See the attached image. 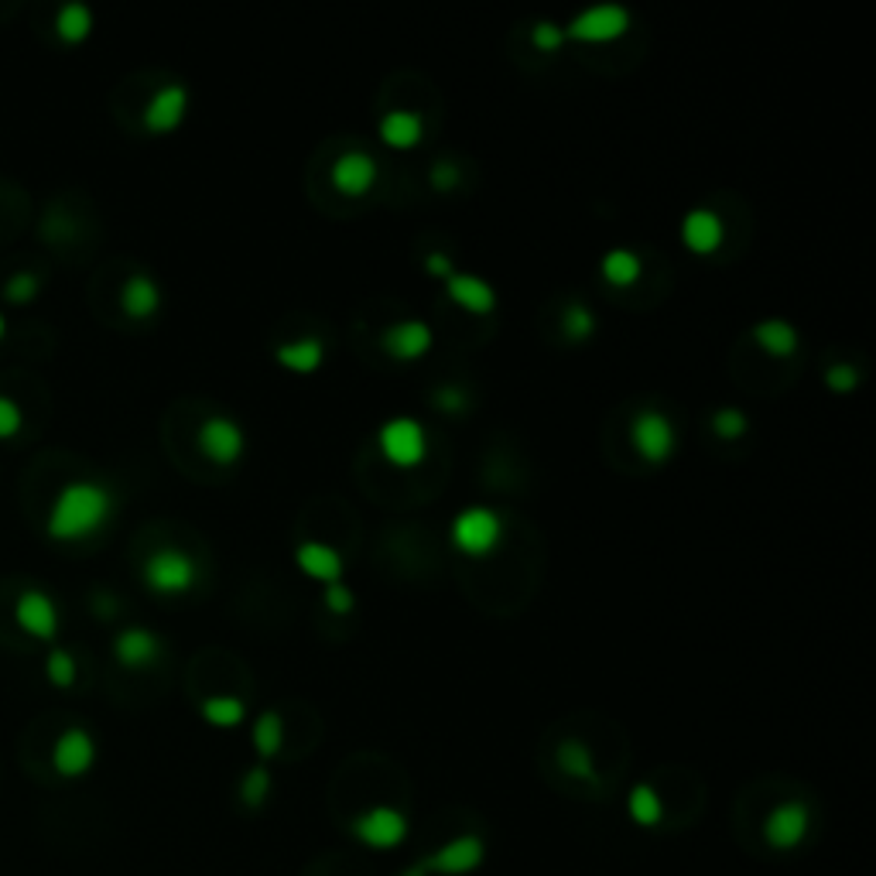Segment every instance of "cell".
<instances>
[{
  "instance_id": "b9f144b4",
  "label": "cell",
  "mask_w": 876,
  "mask_h": 876,
  "mask_svg": "<svg viewBox=\"0 0 876 876\" xmlns=\"http://www.w3.org/2000/svg\"><path fill=\"white\" fill-rule=\"evenodd\" d=\"M93 610H99L103 616H110V613H114V600H110V595H96Z\"/></svg>"
},
{
  "instance_id": "cb8c5ba5",
  "label": "cell",
  "mask_w": 876,
  "mask_h": 876,
  "mask_svg": "<svg viewBox=\"0 0 876 876\" xmlns=\"http://www.w3.org/2000/svg\"><path fill=\"white\" fill-rule=\"evenodd\" d=\"M753 339L763 353L778 357V360H788L794 349H798V329L784 319H763L753 326Z\"/></svg>"
},
{
  "instance_id": "6da1fadb",
  "label": "cell",
  "mask_w": 876,
  "mask_h": 876,
  "mask_svg": "<svg viewBox=\"0 0 876 876\" xmlns=\"http://www.w3.org/2000/svg\"><path fill=\"white\" fill-rule=\"evenodd\" d=\"M114 514V494L103 483L76 479L59 489L49 510V535L59 541H80L99 531Z\"/></svg>"
},
{
  "instance_id": "9c48e42d",
  "label": "cell",
  "mask_w": 876,
  "mask_h": 876,
  "mask_svg": "<svg viewBox=\"0 0 876 876\" xmlns=\"http://www.w3.org/2000/svg\"><path fill=\"white\" fill-rule=\"evenodd\" d=\"M626 31H630V11L620 4H600L572 18L566 28V39L585 42V45H606V42L623 39Z\"/></svg>"
},
{
  "instance_id": "5bb4252c",
  "label": "cell",
  "mask_w": 876,
  "mask_h": 876,
  "mask_svg": "<svg viewBox=\"0 0 876 876\" xmlns=\"http://www.w3.org/2000/svg\"><path fill=\"white\" fill-rule=\"evenodd\" d=\"M52 760H55V770H59L62 778H83L86 770L93 767V760H96V743H93V736H89L86 729H80V726L65 729V732L59 736Z\"/></svg>"
},
{
  "instance_id": "d590c367",
  "label": "cell",
  "mask_w": 876,
  "mask_h": 876,
  "mask_svg": "<svg viewBox=\"0 0 876 876\" xmlns=\"http://www.w3.org/2000/svg\"><path fill=\"white\" fill-rule=\"evenodd\" d=\"M825 383H828V391H835V394H853L859 388V373L849 363H835V367L825 370Z\"/></svg>"
},
{
  "instance_id": "ac0fdd59",
  "label": "cell",
  "mask_w": 876,
  "mask_h": 876,
  "mask_svg": "<svg viewBox=\"0 0 876 876\" xmlns=\"http://www.w3.org/2000/svg\"><path fill=\"white\" fill-rule=\"evenodd\" d=\"M114 654H117V661L124 664V668L141 672V668H151V664L158 661L161 641L145 626H127V630H120L117 641H114Z\"/></svg>"
},
{
  "instance_id": "d4e9b609",
  "label": "cell",
  "mask_w": 876,
  "mask_h": 876,
  "mask_svg": "<svg viewBox=\"0 0 876 876\" xmlns=\"http://www.w3.org/2000/svg\"><path fill=\"white\" fill-rule=\"evenodd\" d=\"M603 271V282L613 285V288H634L641 282V274H644V264L634 251H626V247H616L603 257L600 264Z\"/></svg>"
},
{
  "instance_id": "f1b7e54d",
  "label": "cell",
  "mask_w": 876,
  "mask_h": 876,
  "mask_svg": "<svg viewBox=\"0 0 876 876\" xmlns=\"http://www.w3.org/2000/svg\"><path fill=\"white\" fill-rule=\"evenodd\" d=\"M271 788H274V778H271V770L267 763H254L243 770V778H240V804L243 809H261V804L271 798Z\"/></svg>"
},
{
  "instance_id": "484cf974",
  "label": "cell",
  "mask_w": 876,
  "mask_h": 876,
  "mask_svg": "<svg viewBox=\"0 0 876 876\" xmlns=\"http://www.w3.org/2000/svg\"><path fill=\"white\" fill-rule=\"evenodd\" d=\"M254 750H257L261 760H274L277 753L285 750V719H282V713L267 709V713H261L254 719Z\"/></svg>"
},
{
  "instance_id": "7c38bea8",
  "label": "cell",
  "mask_w": 876,
  "mask_h": 876,
  "mask_svg": "<svg viewBox=\"0 0 876 876\" xmlns=\"http://www.w3.org/2000/svg\"><path fill=\"white\" fill-rule=\"evenodd\" d=\"M682 240H685V247L698 257H709L722 247V240H726V223L722 217L716 213V209H692V213H685L682 220Z\"/></svg>"
},
{
  "instance_id": "ba28073f",
  "label": "cell",
  "mask_w": 876,
  "mask_h": 876,
  "mask_svg": "<svg viewBox=\"0 0 876 876\" xmlns=\"http://www.w3.org/2000/svg\"><path fill=\"white\" fill-rule=\"evenodd\" d=\"M630 439H634V448H637L641 460L651 466H664L678 448V432L672 425V418L661 414V411H641L634 418Z\"/></svg>"
},
{
  "instance_id": "4fadbf2b",
  "label": "cell",
  "mask_w": 876,
  "mask_h": 876,
  "mask_svg": "<svg viewBox=\"0 0 876 876\" xmlns=\"http://www.w3.org/2000/svg\"><path fill=\"white\" fill-rule=\"evenodd\" d=\"M14 616H18L24 634H31V637L49 641V637H55V630H59V606H55L52 595L42 592V589H24L18 606H14Z\"/></svg>"
},
{
  "instance_id": "277c9868",
  "label": "cell",
  "mask_w": 876,
  "mask_h": 876,
  "mask_svg": "<svg viewBox=\"0 0 876 876\" xmlns=\"http://www.w3.org/2000/svg\"><path fill=\"white\" fill-rule=\"evenodd\" d=\"M377 442H380L383 460L398 469L422 466L429 455V435L422 422H414V418H391V422L380 429Z\"/></svg>"
},
{
  "instance_id": "7402d4cb",
  "label": "cell",
  "mask_w": 876,
  "mask_h": 876,
  "mask_svg": "<svg viewBox=\"0 0 876 876\" xmlns=\"http://www.w3.org/2000/svg\"><path fill=\"white\" fill-rule=\"evenodd\" d=\"M120 305L130 319H151V315L161 308V288L155 285V277L134 274V277H127V285L120 292Z\"/></svg>"
},
{
  "instance_id": "ffe728a7",
  "label": "cell",
  "mask_w": 876,
  "mask_h": 876,
  "mask_svg": "<svg viewBox=\"0 0 876 876\" xmlns=\"http://www.w3.org/2000/svg\"><path fill=\"white\" fill-rule=\"evenodd\" d=\"M380 137H383V145L394 148V151H411L422 145V137H425V120L422 114H414V110H391V114H383L380 117Z\"/></svg>"
},
{
  "instance_id": "603a6c76",
  "label": "cell",
  "mask_w": 876,
  "mask_h": 876,
  "mask_svg": "<svg viewBox=\"0 0 876 876\" xmlns=\"http://www.w3.org/2000/svg\"><path fill=\"white\" fill-rule=\"evenodd\" d=\"M626 815H630V822L641 825V828H657L664 822V798L657 794L654 784L641 781V784L630 788V794H626Z\"/></svg>"
},
{
  "instance_id": "2e32d148",
  "label": "cell",
  "mask_w": 876,
  "mask_h": 876,
  "mask_svg": "<svg viewBox=\"0 0 876 876\" xmlns=\"http://www.w3.org/2000/svg\"><path fill=\"white\" fill-rule=\"evenodd\" d=\"M377 175L380 168L367 151H346L333 165V186L342 196H367L377 186Z\"/></svg>"
},
{
  "instance_id": "ee69618b",
  "label": "cell",
  "mask_w": 876,
  "mask_h": 876,
  "mask_svg": "<svg viewBox=\"0 0 876 876\" xmlns=\"http://www.w3.org/2000/svg\"><path fill=\"white\" fill-rule=\"evenodd\" d=\"M4 329H8V326H4V315H0V336H4Z\"/></svg>"
},
{
  "instance_id": "d6a6232c",
  "label": "cell",
  "mask_w": 876,
  "mask_h": 876,
  "mask_svg": "<svg viewBox=\"0 0 876 876\" xmlns=\"http://www.w3.org/2000/svg\"><path fill=\"white\" fill-rule=\"evenodd\" d=\"M45 672H49L52 685L68 688V685L76 682V657L68 654V651H52L49 661H45Z\"/></svg>"
},
{
  "instance_id": "e575fe53",
  "label": "cell",
  "mask_w": 876,
  "mask_h": 876,
  "mask_svg": "<svg viewBox=\"0 0 876 876\" xmlns=\"http://www.w3.org/2000/svg\"><path fill=\"white\" fill-rule=\"evenodd\" d=\"M34 295H39V277L31 271H21V274H11L8 285H4V298L14 302V305H28Z\"/></svg>"
},
{
  "instance_id": "8fae6325",
  "label": "cell",
  "mask_w": 876,
  "mask_h": 876,
  "mask_svg": "<svg viewBox=\"0 0 876 876\" xmlns=\"http://www.w3.org/2000/svg\"><path fill=\"white\" fill-rule=\"evenodd\" d=\"M435 336L429 329V323L422 319H404V323H394L383 329L380 336V346L388 349V353L398 360V363H414V360H422L429 349H432Z\"/></svg>"
},
{
  "instance_id": "1f68e13d",
  "label": "cell",
  "mask_w": 876,
  "mask_h": 876,
  "mask_svg": "<svg viewBox=\"0 0 876 876\" xmlns=\"http://www.w3.org/2000/svg\"><path fill=\"white\" fill-rule=\"evenodd\" d=\"M713 429H716L719 439L736 442V439H743V435H747L750 422H747V414H743L740 408H719V411L713 414Z\"/></svg>"
},
{
  "instance_id": "d6986e66",
  "label": "cell",
  "mask_w": 876,
  "mask_h": 876,
  "mask_svg": "<svg viewBox=\"0 0 876 876\" xmlns=\"http://www.w3.org/2000/svg\"><path fill=\"white\" fill-rule=\"evenodd\" d=\"M295 562L308 579L323 582V585L342 582V555L323 541H302L295 551Z\"/></svg>"
},
{
  "instance_id": "5b68a950",
  "label": "cell",
  "mask_w": 876,
  "mask_h": 876,
  "mask_svg": "<svg viewBox=\"0 0 876 876\" xmlns=\"http://www.w3.org/2000/svg\"><path fill=\"white\" fill-rule=\"evenodd\" d=\"M199 579V566L179 548H158L145 562V582L158 595H179L189 592Z\"/></svg>"
},
{
  "instance_id": "8d00e7d4",
  "label": "cell",
  "mask_w": 876,
  "mask_h": 876,
  "mask_svg": "<svg viewBox=\"0 0 876 876\" xmlns=\"http://www.w3.org/2000/svg\"><path fill=\"white\" fill-rule=\"evenodd\" d=\"M326 610L329 613H336V616H346V613H353V606H357V595H353V589L349 585H342V582H333V585H326Z\"/></svg>"
},
{
  "instance_id": "e0dca14e",
  "label": "cell",
  "mask_w": 876,
  "mask_h": 876,
  "mask_svg": "<svg viewBox=\"0 0 876 876\" xmlns=\"http://www.w3.org/2000/svg\"><path fill=\"white\" fill-rule=\"evenodd\" d=\"M445 292H448L455 308H463L469 315H494V308H497V292L476 274H460V271H455L445 282Z\"/></svg>"
},
{
  "instance_id": "8992f818",
  "label": "cell",
  "mask_w": 876,
  "mask_h": 876,
  "mask_svg": "<svg viewBox=\"0 0 876 876\" xmlns=\"http://www.w3.org/2000/svg\"><path fill=\"white\" fill-rule=\"evenodd\" d=\"M812 832V809L804 801H781L763 819V843L774 853L798 849Z\"/></svg>"
},
{
  "instance_id": "3957f363",
  "label": "cell",
  "mask_w": 876,
  "mask_h": 876,
  "mask_svg": "<svg viewBox=\"0 0 876 876\" xmlns=\"http://www.w3.org/2000/svg\"><path fill=\"white\" fill-rule=\"evenodd\" d=\"M349 828H353V835L360 838L367 849L391 853V849L404 846V838L411 832V822H408V815L401 809H394V804H373V809L357 815Z\"/></svg>"
},
{
  "instance_id": "ab89813d",
  "label": "cell",
  "mask_w": 876,
  "mask_h": 876,
  "mask_svg": "<svg viewBox=\"0 0 876 876\" xmlns=\"http://www.w3.org/2000/svg\"><path fill=\"white\" fill-rule=\"evenodd\" d=\"M425 271H429L432 277H439V282H448V277L455 274V267H452V257H448V254H442V251H432V254L425 257Z\"/></svg>"
},
{
  "instance_id": "7a4b0ae2",
  "label": "cell",
  "mask_w": 876,
  "mask_h": 876,
  "mask_svg": "<svg viewBox=\"0 0 876 876\" xmlns=\"http://www.w3.org/2000/svg\"><path fill=\"white\" fill-rule=\"evenodd\" d=\"M504 538V520L489 507H466L452 520V545L469 558H486Z\"/></svg>"
},
{
  "instance_id": "836d02e7",
  "label": "cell",
  "mask_w": 876,
  "mask_h": 876,
  "mask_svg": "<svg viewBox=\"0 0 876 876\" xmlns=\"http://www.w3.org/2000/svg\"><path fill=\"white\" fill-rule=\"evenodd\" d=\"M531 42H535V49L538 52H558L562 49L569 39H566V28L562 24H555V21H538L535 28H531Z\"/></svg>"
},
{
  "instance_id": "74e56055",
  "label": "cell",
  "mask_w": 876,
  "mask_h": 876,
  "mask_svg": "<svg viewBox=\"0 0 876 876\" xmlns=\"http://www.w3.org/2000/svg\"><path fill=\"white\" fill-rule=\"evenodd\" d=\"M18 432H21V404L0 394V439H11Z\"/></svg>"
},
{
  "instance_id": "7bdbcfd3",
  "label": "cell",
  "mask_w": 876,
  "mask_h": 876,
  "mask_svg": "<svg viewBox=\"0 0 876 876\" xmlns=\"http://www.w3.org/2000/svg\"><path fill=\"white\" fill-rule=\"evenodd\" d=\"M401 876H429V873H425V866H422V863H411L408 869H401Z\"/></svg>"
},
{
  "instance_id": "f35d334b",
  "label": "cell",
  "mask_w": 876,
  "mask_h": 876,
  "mask_svg": "<svg viewBox=\"0 0 876 876\" xmlns=\"http://www.w3.org/2000/svg\"><path fill=\"white\" fill-rule=\"evenodd\" d=\"M432 186H435L439 192H452L455 186H460V168H455L452 161L435 165V168H432Z\"/></svg>"
},
{
  "instance_id": "83f0119b",
  "label": "cell",
  "mask_w": 876,
  "mask_h": 876,
  "mask_svg": "<svg viewBox=\"0 0 876 876\" xmlns=\"http://www.w3.org/2000/svg\"><path fill=\"white\" fill-rule=\"evenodd\" d=\"M202 719L217 729H236L243 719H247V706L236 695H209L202 703Z\"/></svg>"
},
{
  "instance_id": "52a82bcc",
  "label": "cell",
  "mask_w": 876,
  "mask_h": 876,
  "mask_svg": "<svg viewBox=\"0 0 876 876\" xmlns=\"http://www.w3.org/2000/svg\"><path fill=\"white\" fill-rule=\"evenodd\" d=\"M418 863L425 866L429 876H435V873L439 876H466V873H476L486 863V843H483V835L466 832V835L448 838L445 846L425 853Z\"/></svg>"
},
{
  "instance_id": "4316f807",
  "label": "cell",
  "mask_w": 876,
  "mask_h": 876,
  "mask_svg": "<svg viewBox=\"0 0 876 876\" xmlns=\"http://www.w3.org/2000/svg\"><path fill=\"white\" fill-rule=\"evenodd\" d=\"M555 763L562 767V774L576 781H595V757L582 740H566L555 750Z\"/></svg>"
},
{
  "instance_id": "f546056e",
  "label": "cell",
  "mask_w": 876,
  "mask_h": 876,
  "mask_svg": "<svg viewBox=\"0 0 876 876\" xmlns=\"http://www.w3.org/2000/svg\"><path fill=\"white\" fill-rule=\"evenodd\" d=\"M55 31L62 42H83L93 31V11L86 4H62L55 14Z\"/></svg>"
},
{
  "instance_id": "44dd1931",
  "label": "cell",
  "mask_w": 876,
  "mask_h": 876,
  "mask_svg": "<svg viewBox=\"0 0 876 876\" xmlns=\"http://www.w3.org/2000/svg\"><path fill=\"white\" fill-rule=\"evenodd\" d=\"M274 360L282 363L285 370H292V373H315L326 363V346H323V339H315V336L292 339V342H282L274 349Z\"/></svg>"
},
{
  "instance_id": "9a60e30c",
  "label": "cell",
  "mask_w": 876,
  "mask_h": 876,
  "mask_svg": "<svg viewBox=\"0 0 876 876\" xmlns=\"http://www.w3.org/2000/svg\"><path fill=\"white\" fill-rule=\"evenodd\" d=\"M186 110H189V89L179 83L161 86L145 107V127L151 134H168L186 120Z\"/></svg>"
},
{
  "instance_id": "4dcf8cb0",
  "label": "cell",
  "mask_w": 876,
  "mask_h": 876,
  "mask_svg": "<svg viewBox=\"0 0 876 876\" xmlns=\"http://www.w3.org/2000/svg\"><path fill=\"white\" fill-rule=\"evenodd\" d=\"M562 329H566V336H569L572 342H585V339L595 336V315H592L585 305L572 302V305L562 312Z\"/></svg>"
},
{
  "instance_id": "60d3db41",
  "label": "cell",
  "mask_w": 876,
  "mask_h": 876,
  "mask_svg": "<svg viewBox=\"0 0 876 876\" xmlns=\"http://www.w3.org/2000/svg\"><path fill=\"white\" fill-rule=\"evenodd\" d=\"M435 401H439V408H442V411H448V414H463V411H466V404H469V401H466V394H463L460 388H445V391H439V398H435Z\"/></svg>"
},
{
  "instance_id": "30bf717a",
  "label": "cell",
  "mask_w": 876,
  "mask_h": 876,
  "mask_svg": "<svg viewBox=\"0 0 876 876\" xmlns=\"http://www.w3.org/2000/svg\"><path fill=\"white\" fill-rule=\"evenodd\" d=\"M199 448L209 463L233 466L243 455V448H247V435H243V429L233 422V418L213 414V418H205L202 429H199Z\"/></svg>"
}]
</instances>
